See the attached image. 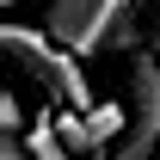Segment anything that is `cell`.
<instances>
[{
    "instance_id": "obj_1",
    "label": "cell",
    "mask_w": 160,
    "mask_h": 160,
    "mask_svg": "<svg viewBox=\"0 0 160 160\" xmlns=\"http://www.w3.org/2000/svg\"><path fill=\"white\" fill-rule=\"evenodd\" d=\"M6 56L19 62L25 74L37 80V92L56 111H92V86H86V68H80V56L68 49V43L49 37V25H25V19H6Z\"/></svg>"
},
{
    "instance_id": "obj_2",
    "label": "cell",
    "mask_w": 160,
    "mask_h": 160,
    "mask_svg": "<svg viewBox=\"0 0 160 160\" xmlns=\"http://www.w3.org/2000/svg\"><path fill=\"white\" fill-rule=\"evenodd\" d=\"M160 154V43L129 62V129L105 160H154Z\"/></svg>"
},
{
    "instance_id": "obj_3",
    "label": "cell",
    "mask_w": 160,
    "mask_h": 160,
    "mask_svg": "<svg viewBox=\"0 0 160 160\" xmlns=\"http://www.w3.org/2000/svg\"><path fill=\"white\" fill-rule=\"evenodd\" d=\"M86 129H92V148L117 142L123 129H129V99L123 105H92V111H86Z\"/></svg>"
},
{
    "instance_id": "obj_4",
    "label": "cell",
    "mask_w": 160,
    "mask_h": 160,
    "mask_svg": "<svg viewBox=\"0 0 160 160\" xmlns=\"http://www.w3.org/2000/svg\"><path fill=\"white\" fill-rule=\"evenodd\" d=\"M31 160H74V148L62 142L56 117H37V123H31Z\"/></svg>"
},
{
    "instance_id": "obj_5",
    "label": "cell",
    "mask_w": 160,
    "mask_h": 160,
    "mask_svg": "<svg viewBox=\"0 0 160 160\" xmlns=\"http://www.w3.org/2000/svg\"><path fill=\"white\" fill-rule=\"evenodd\" d=\"M56 129L74 154H92V129H86V111H56Z\"/></svg>"
},
{
    "instance_id": "obj_6",
    "label": "cell",
    "mask_w": 160,
    "mask_h": 160,
    "mask_svg": "<svg viewBox=\"0 0 160 160\" xmlns=\"http://www.w3.org/2000/svg\"><path fill=\"white\" fill-rule=\"evenodd\" d=\"M0 129H6V136H19V129H25V105L12 99V92L0 99Z\"/></svg>"
},
{
    "instance_id": "obj_7",
    "label": "cell",
    "mask_w": 160,
    "mask_h": 160,
    "mask_svg": "<svg viewBox=\"0 0 160 160\" xmlns=\"http://www.w3.org/2000/svg\"><path fill=\"white\" fill-rule=\"evenodd\" d=\"M154 43H160V0H154Z\"/></svg>"
},
{
    "instance_id": "obj_8",
    "label": "cell",
    "mask_w": 160,
    "mask_h": 160,
    "mask_svg": "<svg viewBox=\"0 0 160 160\" xmlns=\"http://www.w3.org/2000/svg\"><path fill=\"white\" fill-rule=\"evenodd\" d=\"M0 6H25V0H0Z\"/></svg>"
},
{
    "instance_id": "obj_9",
    "label": "cell",
    "mask_w": 160,
    "mask_h": 160,
    "mask_svg": "<svg viewBox=\"0 0 160 160\" xmlns=\"http://www.w3.org/2000/svg\"><path fill=\"white\" fill-rule=\"evenodd\" d=\"M154 160H160V154H154Z\"/></svg>"
}]
</instances>
